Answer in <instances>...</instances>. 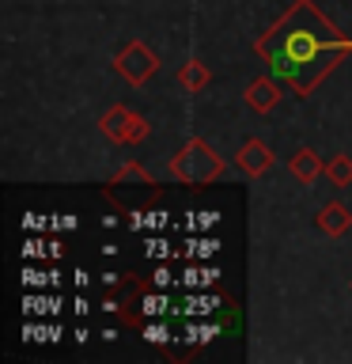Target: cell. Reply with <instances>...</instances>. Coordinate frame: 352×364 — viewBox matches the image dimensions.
I'll list each match as a JSON object with an SVG mask.
<instances>
[{"instance_id":"obj_30","label":"cell","mask_w":352,"mask_h":364,"mask_svg":"<svg viewBox=\"0 0 352 364\" xmlns=\"http://www.w3.org/2000/svg\"><path fill=\"white\" fill-rule=\"evenodd\" d=\"M72 307H76V315H87V311H91V304H87V300H84V296H79V300H76V304H72Z\"/></svg>"},{"instance_id":"obj_24","label":"cell","mask_w":352,"mask_h":364,"mask_svg":"<svg viewBox=\"0 0 352 364\" xmlns=\"http://www.w3.org/2000/svg\"><path fill=\"white\" fill-rule=\"evenodd\" d=\"M170 281H175V277H170V269H167V266H155V273H152V284H155V289H167Z\"/></svg>"},{"instance_id":"obj_8","label":"cell","mask_w":352,"mask_h":364,"mask_svg":"<svg viewBox=\"0 0 352 364\" xmlns=\"http://www.w3.org/2000/svg\"><path fill=\"white\" fill-rule=\"evenodd\" d=\"M322 171H326V167H322V159H318L311 148H299V152L292 156V175L299 178L303 186H307V182H314L318 175H322Z\"/></svg>"},{"instance_id":"obj_3","label":"cell","mask_w":352,"mask_h":364,"mask_svg":"<svg viewBox=\"0 0 352 364\" xmlns=\"http://www.w3.org/2000/svg\"><path fill=\"white\" fill-rule=\"evenodd\" d=\"M114 68L129 80V84H144V80H152L155 76V68H159V57L148 50L144 42H129L125 50L118 53V61H114Z\"/></svg>"},{"instance_id":"obj_19","label":"cell","mask_w":352,"mask_h":364,"mask_svg":"<svg viewBox=\"0 0 352 364\" xmlns=\"http://www.w3.org/2000/svg\"><path fill=\"white\" fill-rule=\"evenodd\" d=\"M182 284H186V289H204L201 266H186V269H182Z\"/></svg>"},{"instance_id":"obj_14","label":"cell","mask_w":352,"mask_h":364,"mask_svg":"<svg viewBox=\"0 0 352 364\" xmlns=\"http://www.w3.org/2000/svg\"><path fill=\"white\" fill-rule=\"evenodd\" d=\"M216 255H220V239H216L212 232H201V235H197V258L209 262V258H216Z\"/></svg>"},{"instance_id":"obj_1","label":"cell","mask_w":352,"mask_h":364,"mask_svg":"<svg viewBox=\"0 0 352 364\" xmlns=\"http://www.w3.org/2000/svg\"><path fill=\"white\" fill-rule=\"evenodd\" d=\"M348 50L352 42L314 8V0H295L288 16L258 38V53L269 65V73L299 99L311 95L329 68L345 61Z\"/></svg>"},{"instance_id":"obj_16","label":"cell","mask_w":352,"mask_h":364,"mask_svg":"<svg viewBox=\"0 0 352 364\" xmlns=\"http://www.w3.org/2000/svg\"><path fill=\"white\" fill-rule=\"evenodd\" d=\"M144 341H152V346H167V341H170V330H167V323H159V318H152V323L144 326Z\"/></svg>"},{"instance_id":"obj_12","label":"cell","mask_w":352,"mask_h":364,"mask_svg":"<svg viewBox=\"0 0 352 364\" xmlns=\"http://www.w3.org/2000/svg\"><path fill=\"white\" fill-rule=\"evenodd\" d=\"M186 338L193 341V346H204V341L216 338V326L204 323V318H189V323H186Z\"/></svg>"},{"instance_id":"obj_22","label":"cell","mask_w":352,"mask_h":364,"mask_svg":"<svg viewBox=\"0 0 352 364\" xmlns=\"http://www.w3.org/2000/svg\"><path fill=\"white\" fill-rule=\"evenodd\" d=\"M45 255V243H38V239H27V247H23V258L34 262V258H42Z\"/></svg>"},{"instance_id":"obj_5","label":"cell","mask_w":352,"mask_h":364,"mask_svg":"<svg viewBox=\"0 0 352 364\" xmlns=\"http://www.w3.org/2000/svg\"><path fill=\"white\" fill-rule=\"evenodd\" d=\"M235 164L243 175H265V171L273 167V152L261 141H246L243 148H238V156H235Z\"/></svg>"},{"instance_id":"obj_2","label":"cell","mask_w":352,"mask_h":364,"mask_svg":"<svg viewBox=\"0 0 352 364\" xmlns=\"http://www.w3.org/2000/svg\"><path fill=\"white\" fill-rule=\"evenodd\" d=\"M220 175H224V159L204 141H189L175 159H170V178L186 182V186H204V182H212Z\"/></svg>"},{"instance_id":"obj_17","label":"cell","mask_w":352,"mask_h":364,"mask_svg":"<svg viewBox=\"0 0 352 364\" xmlns=\"http://www.w3.org/2000/svg\"><path fill=\"white\" fill-rule=\"evenodd\" d=\"M114 182H141V186H152V175H148L144 167H136V164H129V167H125V171H121V175L114 178Z\"/></svg>"},{"instance_id":"obj_6","label":"cell","mask_w":352,"mask_h":364,"mask_svg":"<svg viewBox=\"0 0 352 364\" xmlns=\"http://www.w3.org/2000/svg\"><path fill=\"white\" fill-rule=\"evenodd\" d=\"M277 99H280V80L277 76H261V80H254V84L246 87V102L258 114L273 110V107H277Z\"/></svg>"},{"instance_id":"obj_27","label":"cell","mask_w":352,"mask_h":364,"mask_svg":"<svg viewBox=\"0 0 352 364\" xmlns=\"http://www.w3.org/2000/svg\"><path fill=\"white\" fill-rule=\"evenodd\" d=\"M45 255H50V258L57 262V258H61V255H65V250H61V243H57V239H53V243H45Z\"/></svg>"},{"instance_id":"obj_4","label":"cell","mask_w":352,"mask_h":364,"mask_svg":"<svg viewBox=\"0 0 352 364\" xmlns=\"http://www.w3.org/2000/svg\"><path fill=\"white\" fill-rule=\"evenodd\" d=\"M99 125H102V133H106L110 141H118V144H136V141H144V133H148V122L141 118V114L125 110V107L106 110Z\"/></svg>"},{"instance_id":"obj_25","label":"cell","mask_w":352,"mask_h":364,"mask_svg":"<svg viewBox=\"0 0 352 364\" xmlns=\"http://www.w3.org/2000/svg\"><path fill=\"white\" fill-rule=\"evenodd\" d=\"M50 228H53V232H61V228H65V232H72V228H76V216H53Z\"/></svg>"},{"instance_id":"obj_21","label":"cell","mask_w":352,"mask_h":364,"mask_svg":"<svg viewBox=\"0 0 352 364\" xmlns=\"http://www.w3.org/2000/svg\"><path fill=\"white\" fill-rule=\"evenodd\" d=\"M144 224H148V232H159V228H167V213L163 209H155V213H144Z\"/></svg>"},{"instance_id":"obj_26","label":"cell","mask_w":352,"mask_h":364,"mask_svg":"<svg viewBox=\"0 0 352 364\" xmlns=\"http://www.w3.org/2000/svg\"><path fill=\"white\" fill-rule=\"evenodd\" d=\"M201 277H204V289H209V284H216V277H220V269H216V266H201Z\"/></svg>"},{"instance_id":"obj_13","label":"cell","mask_w":352,"mask_h":364,"mask_svg":"<svg viewBox=\"0 0 352 364\" xmlns=\"http://www.w3.org/2000/svg\"><path fill=\"white\" fill-rule=\"evenodd\" d=\"M141 311H144L148 318H163V315L170 311V300H167L163 292H148V296H144V307H141Z\"/></svg>"},{"instance_id":"obj_15","label":"cell","mask_w":352,"mask_h":364,"mask_svg":"<svg viewBox=\"0 0 352 364\" xmlns=\"http://www.w3.org/2000/svg\"><path fill=\"white\" fill-rule=\"evenodd\" d=\"M148 258H155V262H167V258H175V255H170V243H167V239L163 235H148Z\"/></svg>"},{"instance_id":"obj_29","label":"cell","mask_w":352,"mask_h":364,"mask_svg":"<svg viewBox=\"0 0 352 364\" xmlns=\"http://www.w3.org/2000/svg\"><path fill=\"white\" fill-rule=\"evenodd\" d=\"M87 281H91L87 269H76V289H87Z\"/></svg>"},{"instance_id":"obj_7","label":"cell","mask_w":352,"mask_h":364,"mask_svg":"<svg viewBox=\"0 0 352 364\" xmlns=\"http://www.w3.org/2000/svg\"><path fill=\"white\" fill-rule=\"evenodd\" d=\"M216 307H220V296L212 292H189L186 296V307H170L175 315H189V318H209Z\"/></svg>"},{"instance_id":"obj_11","label":"cell","mask_w":352,"mask_h":364,"mask_svg":"<svg viewBox=\"0 0 352 364\" xmlns=\"http://www.w3.org/2000/svg\"><path fill=\"white\" fill-rule=\"evenodd\" d=\"M326 175L334 178V186H352V159L348 156H334V164L326 167Z\"/></svg>"},{"instance_id":"obj_18","label":"cell","mask_w":352,"mask_h":364,"mask_svg":"<svg viewBox=\"0 0 352 364\" xmlns=\"http://www.w3.org/2000/svg\"><path fill=\"white\" fill-rule=\"evenodd\" d=\"M220 228V213L216 209H201L197 213V232H216Z\"/></svg>"},{"instance_id":"obj_20","label":"cell","mask_w":352,"mask_h":364,"mask_svg":"<svg viewBox=\"0 0 352 364\" xmlns=\"http://www.w3.org/2000/svg\"><path fill=\"white\" fill-rule=\"evenodd\" d=\"M23 281H27V289H42V284H50V273H38V269H23Z\"/></svg>"},{"instance_id":"obj_23","label":"cell","mask_w":352,"mask_h":364,"mask_svg":"<svg viewBox=\"0 0 352 364\" xmlns=\"http://www.w3.org/2000/svg\"><path fill=\"white\" fill-rule=\"evenodd\" d=\"M42 228H50V220H42V216H23V232H42Z\"/></svg>"},{"instance_id":"obj_28","label":"cell","mask_w":352,"mask_h":364,"mask_svg":"<svg viewBox=\"0 0 352 364\" xmlns=\"http://www.w3.org/2000/svg\"><path fill=\"white\" fill-rule=\"evenodd\" d=\"M23 338H27V341H38V326L27 323V326H23Z\"/></svg>"},{"instance_id":"obj_10","label":"cell","mask_w":352,"mask_h":364,"mask_svg":"<svg viewBox=\"0 0 352 364\" xmlns=\"http://www.w3.org/2000/svg\"><path fill=\"white\" fill-rule=\"evenodd\" d=\"M178 84L186 87V91H201L204 84H209V65L186 61V65H182V73H178Z\"/></svg>"},{"instance_id":"obj_9","label":"cell","mask_w":352,"mask_h":364,"mask_svg":"<svg viewBox=\"0 0 352 364\" xmlns=\"http://www.w3.org/2000/svg\"><path fill=\"white\" fill-rule=\"evenodd\" d=\"M348 224H352V216H348L345 205H326V209L318 213V228H322L326 235H345Z\"/></svg>"}]
</instances>
